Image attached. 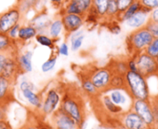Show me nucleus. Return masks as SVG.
<instances>
[{"mask_svg":"<svg viewBox=\"0 0 158 129\" xmlns=\"http://www.w3.org/2000/svg\"><path fill=\"white\" fill-rule=\"evenodd\" d=\"M122 91L123 90H119V89H114V90H109L108 91V92H110V94L108 96L111 98V100L114 104H116L118 106H121V107L124 104H126V102H127V98H126L125 95L122 93Z\"/></svg>","mask_w":158,"mask_h":129,"instance_id":"obj_27","label":"nucleus"},{"mask_svg":"<svg viewBox=\"0 0 158 129\" xmlns=\"http://www.w3.org/2000/svg\"><path fill=\"white\" fill-rule=\"evenodd\" d=\"M20 70L23 74L33 71V51H25L16 55Z\"/></svg>","mask_w":158,"mask_h":129,"instance_id":"obj_15","label":"nucleus"},{"mask_svg":"<svg viewBox=\"0 0 158 129\" xmlns=\"http://www.w3.org/2000/svg\"><path fill=\"white\" fill-rule=\"evenodd\" d=\"M98 98L100 99V103L102 108L105 110V112H107L109 114V116H116L118 117L120 114H122L124 112V109L121 106H118L116 104H114L111 98L109 97L108 95L101 94Z\"/></svg>","mask_w":158,"mask_h":129,"instance_id":"obj_13","label":"nucleus"},{"mask_svg":"<svg viewBox=\"0 0 158 129\" xmlns=\"http://www.w3.org/2000/svg\"><path fill=\"white\" fill-rule=\"evenodd\" d=\"M0 33H1V31H0Z\"/></svg>","mask_w":158,"mask_h":129,"instance_id":"obj_53","label":"nucleus"},{"mask_svg":"<svg viewBox=\"0 0 158 129\" xmlns=\"http://www.w3.org/2000/svg\"><path fill=\"white\" fill-rule=\"evenodd\" d=\"M61 96L62 92L58 87H50L47 90L45 96L42 99L41 109L38 111L43 118L49 117L60 108Z\"/></svg>","mask_w":158,"mask_h":129,"instance_id":"obj_5","label":"nucleus"},{"mask_svg":"<svg viewBox=\"0 0 158 129\" xmlns=\"http://www.w3.org/2000/svg\"><path fill=\"white\" fill-rule=\"evenodd\" d=\"M80 84H81L82 92L89 97L96 98L97 96L101 95V93L92 83V82L90 81L87 73H82V75L80 76Z\"/></svg>","mask_w":158,"mask_h":129,"instance_id":"obj_18","label":"nucleus"},{"mask_svg":"<svg viewBox=\"0 0 158 129\" xmlns=\"http://www.w3.org/2000/svg\"><path fill=\"white\" fill-rule=\"evenodd\" d=\"M126 87L125 92L129 96V97L134 99H150V89L147 83L146 78H144L139 72H134L128 70L125 74Z\"/></svg>","mask_w":158,"mask_h":129,"instance_id":"obj_2","label":"nucleus"},{"mask_svg":"<svg viewBox=\"0 0 158 129\" xmlns=\"http://www.w3.org/2000/svg\"><path fill=\"white\" fill-rule=\"evenodd\" d=\"M143 9L151 11L153 9L158 8V0H138Z\"/></svg>","mask_w":158,"mask_h":129,"instance_id":"obj_38","label":"nucleus"},{"mask_svg":"<svg viewBox=\"0 0 158 129\" xmlns=\"http://www.w3.org/2000/svg\"><path fill=\"white\" fill-rule=\"evenodd\" d=\"M135 1H136V0H116L117 8H118V14H117L115 20H117L119 18V16Z\"/></svg>","mask_w":158,"mask_h":129,"instance_id":"obj_35","label":"nucleus"},{"mask_svg":"<svg viewBox=\"0 0 158 129\" xmlns=\"http://www.w3.org/2000/svg\"><path fill=\"white\" fill-rule=\"evenodd\" d=\"M13 82L0 75V102L9 104L13 98Z\"/></svg>","mask_w":158,"mask_h":129,"instance_id":"obj_14","label":"nucleus"},{"mask_svg":"<svg viewBox=\"0 0 158 129\" xmlns=\"http://www.w3.org/2000/svg\"><path fill=\"white\" fill-rule=\"evenodd\" d=\"M144 26L153 38H158V23L147 19V22L145 23Z\"/></svg>","mask_w":158,"mask_h":129,"instance_id":"obj_37","label":"nucleus"},{"mask_svg":"<svg viewBox=\"0 0 158 129\" xmlns=\"http://www.w3.org/2000/svg\"><path fill=\"white\" fill-rule=\"evenodd\" d=\"M7 57H8L7 53L0 52V75H1V73H2V70H3V68H4V64H5Z\"/></svg>","mask_w":158,"mask_h":129,"instance_id":"obj_46","label":"nucleus"},{"mask_svg":"<svg viewBox=\"0 0 158 129\" xmlns=\"http://www.w3.org/2000/svg\"><path fill=\"white\" fill-rule=\"evenodd\" d=\"M49 1H50L51 5L57 10H60L64 6V3L62 0H49Z\"/></svg>","mask_w":158,"mask_h":129,"instance_id":"obj_47","label":"nucleus"},{"mask_svg":"<svg viewBox=\"0 0 158 129\" xmlns=\"http://www.w3.org/2000/svg\"><path fill=\"white\" fill-rule=\"evenodd\" d=\"M20 27H21V24L19 23V24H15L14 26H12V27L9 30V32L7 33L8 36L10 37V38L11 40L18 42V35H19Z\"/></svg>","mask_w":158,"mask_h":129,"instance_id":"obj_39","label":"nucleus"},{"mask_svg":"<svg viewBox=\"0 0 158 129\" xmlns=\"http://www.w3.org/2000/svg\"><path fill=\"white\" fill-rule=\"evenodd\" d=\"M58 54L61 56H68L69 55V51H70V46L68 45L67 42H62L60 46L57 48Z\"/></svg>","mask_w":158,"mask_h":129,"instance_id":"obj_41","label":"nucleus"},{"mask_svg":"<svg viewBox=\"0 0 158 129\" xmlns=\"http://www.w3.org/2000/svg\"><path fill=\"white\" fill-rule=\"evenodd\" d=\"M135 57H136V55H131V56H129V58L127 59V63L128 70L134 71V72H138V69H137V64H136V59H135Z\"/></svg>","mask_w":158,"mask_h":129,"instance_id":"obj_42","label":"nucleus"},{"mask_svg":"<svg viewBox=\"0 0 158 129\" xmlns=\"http://www.w3.org/2000/svg\"><path fill=\"white\" fill-rule=\"evenodd\" d=\"M151 11L145 10V9H141L139 11L136 12L134 15H132L130 18H128L127 21H125L127 23V24L130 27H134V28H139L141 27L145 24V23L147 22V15L148 13H150Z\"/></svg>","mask_w":158,"mask_h":129,"instance_id":"obj_21","label":"nucleus"},{"mask_svg":"<svg viewBox=\"0 0 158 129\" xmlns=\"http://www.w3.org/2000/svg\"><path fill=\"white\" fill-rule=\"evenodd\" d=\"M62 1H63V3H64V5H65L66 3H68V2L70 1V0H62Z\"/></svg>","mask_w":158,"mask_h":129,"instance_id":"obj_50","label":"nucleus"},{"mask_svg":"<svg viewBox=\"0 0 158 129\" xmlns=\"http://www.w3.org/2000/svg\"><path fill=\"white\" fill-rule=\"evenodd\" d=\"M147 129H158L156 126H154V127H150V128H147Z\"/></svg>","mask_w":158,"mask_h":129,"instance_id":"obj_51","label":"nucleus"},{"mask_svg":"<svg viewBox=\"0 0 158 129\" xmlns=\"http://www.w3.org/2000/svg\"><path fill=\"white\" fill-rule=\"evenodd\" d=\"M70 49L72 51H77L79 49L82 47V44L84 42L85 36L80 30H78L70 36Z\"/></svg>","mask_w":158,"mask_h":129,"instance_id":"obj_25","label":"nucleus"},{"mask_svg":"<svg viewBox=\"0 0 158 129\" xmlns=\"http://www.w3.org/2000/svg\"><path fill=\"white\" fill-rule=\"evenodd\" d=\"M8 103L0 102V120L7 119V111H8Z\"/></svg>","mask_w":158,"mask_h":129,"instance_id":"obj_43","label":"nucleus"},{"mask_svg":"<svg viewBox=\"0 0 158 129\" xmlns=\"http://www.w3.org/2000/svg\"><path fill=\"white\" fill-rule=\"evenodd\" d=\"M19 88H20V91H23V90H25V89H32V90H35V84L30 82L27 78H23L19 83Z\"/></svg>","mask_w":158,"mask_h":129,"instance_id":"obj_40","label":"nucleus"},{"mask_svg":"<svg viewBox=\"0 0 158 129\" xmlns=\"http://www.w3.org/2000/svg\"><path fill=\"white\" fill-rule=\"evenodd\" d=\"M108 1L109 0H93L92 1V6L95 8L96 11L102 18V21H103L105 18L107 7H108Z\"/></svg>","mask_w":158,"mask_h":129,"instance_id":"obj_29","label":"nucleus"},{"mask_svg":"<svg viewBox=\"0 0 158 129\" xmlns=\"http://www.w3.org/2000/svg\"><path fill=\"white\" fill-rule=\"evenodd\" d=\"M136 64L138 72L144 78L148 79L152 76L158 77V64L156 59L142 51L136 55Z\"/></svg>","mask_w":158,"mask_h":129,"instance_id":"obj_7","label":"nucleus"},{"mask_svg":"<svg viewBox=\"0 0 158 129\" xmlns=\"http://www.w3.org/2000/svg\"><path fill=\"white\" fill-rule=\"evenodd\" d=\"M17 6L19 7L22 13H26L34 9L39 2V0H18Z\"/></svg>","mask_w":158,"mask_h":129,"instance_id":"obj_31","label":"nucleus"},{"mask_svg":"<svg viewBox=\"0 0 158 129\" xmlns=\"http://www.w3.org/2000/svg\"><path fill=\"white\" fill-rule=\"evenodd\" d=\"M22 14L23 13L17 5L0 14V31L1 33L7 34L12 26L19 24L22 19Z\"/></svg>","mask_w":158,"mask_h":129,"instance_id":"obj_9","label":"nucleus"},{"mask_svg":"<svg viewBox=\"0 0 158 129\" xmlns=\"http://www.w3.org/2000/svg\"><path fill=\"white\" fill-rule=\"evenodd\" d=\"M63 24V30L66 36L80 30L85 25V17L78 14H68L64 13L60 16Z\"/></svg>","mask_w":158,"mask_h":129,"instance_id":"obj_11","label":"nucleus"},{"mask_svg":"<svg viewBox=\"0 0 158 129\" xmlns=\"http://www.w3.org/2000/svg\"><path fill=\"white\" fill-rule=\"evenodd\" d=\"M153 37L151 33L145 28V26H141L137 28L128 34L126 39L127 49L128 53L131 55H137L145 51L148 45L152 42Z\"/></svg>","mask_w":158,"mask_h":129,"instance_id":"obj_3","label":"nucleus"},{"mask_svg":"<svg viewBox=\"0 0 158 129\" xmlns=\"http://www.w3.org/2000/svg\"><path fill=\"white\" fill-rule=\"evenodd\" d=\"M49 123L54 129H78V123L60 108L49 116Z\"/></svg>","mask_w":158,"mask_h":129,"instance_id":"obj_8","label":"nucleus"},{"mask_svg":"<svg viewBox=\"0 0 158 129\" xmlns=\"http://www.w3.org/2000/svg\"><path fill=\"white\" fill-rule=\"evenodd\" d=\"M105 27L112 33L114 35H117L121 32V27L119 25V22H117L116 20H113V21H105Z\"/></svg>","mask_w":158,"mask_h":129,"instance_id":"obj_36","label":"nucleus"},{"mask_svg":"<svg viewBox=\"0 0 158 129\" xmlns=\"http://www.w3.org/2000/svg\"><path fill=\"white\" fill-rule=\"evenodd\" d=\"M60 109L72 117L77 123L87 119L83 97L74 90L66 89L62 92Z\"/></svg>","mask_w":158,"mask_h":129,"instance_id":"obj_1","label":"nucleus"},{"mask_svg":"<svg viewBox=\"0 0 158 129\" xmlns=\"http://www.w3.org/2000/svg\"><path fill=\"white\" fill-rule=\"evenodd\" d=\"M57 55L56 54H52L50 55V57L45 61L43 64H42V66H41V70L42 72L44 73H48V72H50L51 70H53L56 67V64H57Z\"/></svg>","mask_w":158,"mask_h":129,"instance_id":"obj_32","label":"nucleus"},{"mask_svg":"<svg viewBox=\"0 0 158 129\" xmlns=\"http://www.w3.org/2000/svg\"><path fill=\"white\" fill-rule=\"evenodd\" d=\"M155 59H156V62H157V64H158V56H157V57H156Z\"/></svg>","mask_w":158,"mask_h":129,"instance_id":"obj_52","label":"nucleus"},{"mask_svg":"<svg viewBox=\"0 0 158 129\" xmlns=\"http://www.w3.org/2000/svg\"><path fill=\"white\" fill-rule=\"evenodd\" d=\"M148 20H151L152 22L158 23V8L153 9L152 11H151L150 15L148 17Z\"/></svg>","mask_w":158,"mask_h":129,"instance_id":"obj_45","label":"nucleus"},{"mask_svg":"<svg viewBox=\"0 0 158 129\" xmlns=\"http://www.w3.org/2000/svg\"><path fill=\"white\" fill-rule=\"evenodd\" d=\"M72 1L76 5V7L80 10V11L85 16V14L89 11V10L92 6L93 0H72Z\"/></svg>","mask_w":158,"mask_h":129,"instance_id":"obj_33","label":"nucleus"},{"mask_svg":"<svg viewBox=\"0 0 158 129\" xmlns=\"http://www.w3.org/2000/svg\"><path fill=\"white\" fill-rule=\"evenodd\" d=\"M51 22V19L49 18L48 14L45 11H41L38 14H36L31 21L30 24L33 25L38 33H45L48 30V27Z\"/></svg>","mask_w":158,"mask_h":129,"instance_id":"obj_16","label":"nucleus"},{"mask_svg":"<svg viewBox=\"0 0 158 129\" xmlns=\"http://www.w3.org/2000/svg\"><path fill=\"white\" fill-rule=\"evenodd\" d=\"M87 74L101 94L107 93L109 91L113 72L108 66L103 68H96Z\"/></svg>","mask_w":158,"mask_h":129,"instance_id":"obj_6","label":"nucleus"},{"mask_svg":"<svg viewBox=\"0 0 158 129\" xmlns=\"http://www.w3.org/2000/svg\"><path fill=\"white\" fill-rule=\"evenodd\" d=\"M36 125L38 129H54L49 122H46L40 120H36Z\"/></svg>","mask_w":158,"mask_h":129,"instance_id":"obj_44","label":"nucleus"},{"mask_svg":"<svg viewBox=\"0 0 158 129\" xmlns=\"http://www.w3.org/2000/svg\"><path fill=\"white\" fill-rule=\"evenodd\" d=\"M117 14H118V8H117L116 0H109L106 15H105V18H104L103 21H113V20H115Z\"/></svg>","mask_w":158,"mask_h":129,"instance_id":"obj_28","label":"nucleus"},{"mask_svg":"<svg viewBox=\"0 0 158 129\" xmlns=\"http://www.w3.org/2000/svg\"><path fill=\"white\" fill-rule=\"evenodd\" d=\"M38 34L37 30L29 24H21L20 30H19V35H18V42L20 44H23L27 41H30L32 39H34L35 38V36Z\"/></svg>","mask_w":158,"mask_h":129,"instance_id":"obj_20","label":"nucleus"},{"mask_svg":"<svg viewBox=\"0 0 158 129\" xmlns=\"http://www.w3.org/2000/svg\"><path fill=\"white\" fill-rule=\"evenodd\" d=\"M125 87H126L125 76L113 73V76H112L111 82H110V85H109V90H114V89L125 90Z\"/></svg>","mask_w":158,"mask_h":129,"instance_id":"obj_26","label":"nucleus"},{"mask_svg":"<svg viewBox=\"0 0 158 129\" xmlns=\"http://www.w3.org/2000/svg\"><path fill=\"white\" fill-rule=\"evenodd\" d=\"M150 56L156 58L158 56V38H153L152 42L148 45V47L144 51Z\"/></svg>","mask_w":158,"mask_h":129,"instance_id":"obj_34","label":"nucleus"},{"mask_svg":"<svg viewBox=\"0 0 158 129\" xmlns=\"http://www.w3.org/2000/svg\"><path fill=\"white\" fill-rule=\"evenodd\" d=\"M102 21V18L96 11L93 6L90 7L89 11L85 14V24H97Z\"/></svg>","mask_w":158,"mask_h":129,"instance_id":"obj_30","label":"nucleus"},{"mask_svg":"<svg viewBox=\"0 0 158 129\" xmlns=\"http://www.w3.org/2000/svg\"><path fill=\"white\" fill-rule=\"evenodd\" d=\"M63 24L61 22V19L60 16L55 17L53 20H51L48 30H47V34L53 39L55 40H59L60 37L61 36L62 32H63Z\"/></svg>","mask_w":158,"mask_h":129,"instance_id":"obj_22","label":"nucleus"},{"mask_svg":"<svg viewBox=\"0 0 158 129\" xmlns=\"http://www.w3.org/2000/svg\"><path fill=\"white\" fill-rule=\"evenodd\" d=\"M16 55L17 54H8V57L6 59L4 68L1 73V76L9 79L14 83L18 80L19 76L23 74L22 71L20 70L19 64L16 59Z\"/></svg>","mask_w":158,"mask_h":129,"instance_id":"obj_12","label":"nucleus"},{"mask_svg":"<svg viewBox=\"0 0 158 129\" xmlns=\"http://www.w3.org/2000/svg\"><path fill=\"white\" fill-rule=\"evenodd\" d=\"M21 129H38L37 128V125H36V121L35 122H27L25 123Z\"/></svg>","mask_w":158,"mask_h":129,"instance_id":"obj_49","label":"nucleus"},{"mask_svg":"<svg viewBox=\"0 0 158 129\" xmlns=\"http://www.w3.org/2000/svg\"><path fill=\"white\" fill-rule=\"evenodd\" d=\"M146 123L148 128L154 127L158 124V121L155 117L152 104L151 100H142V99H134L131 103V108Z\"/></svg>","mask_w":158,"mask_h":129,"instance_id":"obj_4","label":"nucleus"},{"mask_svg":"<svg viewBox=\"0 0 158 129\" xmlns=\"http://www.w3.org/2000/svg\"><path fill=\"white\" fill-rule=\"evenodd\" d=\"M0 129H12V127L6 119V120H0Z\"/></svg>","mask_w":158,"mask_h":129,"instance_id":"obj_48","label":"nucleus"},{"mask_svg":"<svg viewBox=\"0 0 158 129\" xmlns=\"http://www.w3.org/2000/svg\"><path fill=\"white\" fill-rule=\"evenodd\" d=\"M120 125L124 129H147L148 126L143 120L131 109L124 111L118 116Z\"/></svg>","mask_w":158,"mask_h":129,"instance_id":"obj_10","label":"nucleus"},{"mask_svg":"<svg viewBox=\"0 0 158 129\" xmlns=\"http://www.w3.org/2000/svg\"><path fill=\"white\" fill-rule=\"evenodd\" d=\"M108 67L110 68L112 72L115 74H120V75L125 76V74L128 71L127 60H123V59L112 60L110 64H108Z\"/></svg>","mask_w":158,"mask_h":129,"instance_id":"obj_23","label":"nucleus"},{"mask_svg":"<svg viewBox=\"0 0 158 129\" xmlns=\"http://www.w3.org/2000/svg\"><path fill=\"white\" fill-rule=\"evenodd\" d=\"M35 41H36L39 45H41V46H43V47H47V48H48V49L51 50V51H54V50L57 49V47H56V42H57V40L51 38L48 34H45V33H38V34L35 36Z\"/></svg>","mask_w":158,"mask_h":129,"instance_id":"obj_24","label":"nucleus"},{"mask_svg":"<svg viewBox=\"0 0 158 129\" xmlns=\"http://www.w3.org/2000/svg\"><path fill=\"white\" fill-rule=\"evenodd\" d=\"M17 44L20 43L11 40L8 34L0 33V52L7 54H18V49L16 46Z\"/></svg>","mask_w":158,"mask_h":129,"instance_id":"obj_17","label":"nucleus"},{"mask_svg":"<svg viewBox=\"0 0 158 129\" xmlns=\"http://www.w3.org/2000/svg\"><path fill=\"white\" fill-rule=\"evenodd\" d=\"M21 92L24 99L33 107V109L36 111H39L42 106V99H43L41 95L35 93V90L32 89H25Z\"/></svg>","mask_w":158,"mask_h":129,"instance_id":"obj_19","label":"nucleus"}]
</instances>
